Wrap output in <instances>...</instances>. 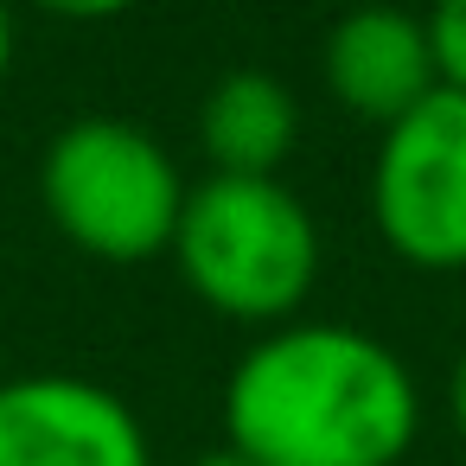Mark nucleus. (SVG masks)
<instances>
[{"instance_id": "nucleus-6", "label": "nucleus", "mask_w": 466, "mask_h": 466, "mask_svg": "<svg viewBox=\"0 0 466 466\" xmlns=\"http://www.w3.org/2000/svg\"><path fill=\"white\" fill-rule=\"evenodd\" d=\"M319 71H326V90L351 116H364L377 128L409 116L441 84L434 46H428V20L396 7V0H358V7H345L326 26Z\"/></svg>"}, {"instance_id": "nucleus-8", "label": "nucleus", "mask_w": 466, "mask_h": 466, "mask_svg": "<svg viewBox=\"0 0 466 466\" xmlns=\"http://www.w3.org/2000/svg\"><path fill=\"white\" fill-rule=\"evenodd\" d=\"M421 20H428V46H434L441 84L447 90H466V0H434Z\"/></svg>"}, {"instance_id": "nucleus-5", "label": "nucleus", "mask_w": 466, "mask_h": 466, "mask_svg": "<svg viewBox=\"0 0 466 466\" xmlns=\"http://www.w3.org/2000/svg\"><path fill=\"white\" fill-rule=\"evenodd\" d=\"M0 466H154V447L109 383L26 370L0 383Z\"/></svg>"}, {"instance_id": "nucleus-4", "label": "nucleus", "mask_w": 466, "mask_h": 466, "mask_svg": "<svg viewBox=\"0 0 466 466\" xmlns=\"http://www.w3.org/2000/svg\"><path fill=\"white\" fill-rule=\"evenodd\" d=\"M370 218L415 268H466V90L434 84L370 160Z\"/></svg>"}, {"instance_id": "nucleus-2", "label": "nucleus", "mask_w": 466, "mask_h": 466, "mask_svg": "<svg viewBox=\"0 0 466 466\" xmlns=\"http://www.w3.org/2000/svg\"><path fill=\"white\" fill-rule=\"evenodd\" d=\"M173 262L224 319L281 326L319 281V224L281 173H205L186 186Z\"/></svg>"}, {"instance_id": "nucleus-9", "label": "nucleus", "mask_w": 466, "mask_h": 466, "mask_svg": "<svg viewBox=\"0 0 466 466\" xmlns=\"http://www.w3.org/2000/svg\"><path fill=\"white\" fill-rule=\"evenodd\" d=\"M33 7L65 14V20H109V14H122V7H135V0H33Z\"/></svg>"}, {"instance_id": "nucleus-1", "label": "nucleus", "mask_w": 466, "mask_h": 466, "mask_svg": "<svg viewBox=\"0 0 466 466\" xmlns=\"http://www.w3.org/2000/svg\"><path fill=\"white\" fill-rule=\"evenodd\" d=\"M415 428V370L345 319H281L224 377V447L256 466H396Z\"/></svg>"}, {"instance_id": "nucleus-3", "label": "nucleus", "mask_w": 466, "mask_h": 466, "mask_svg": "<svg viewBox=\"0 0 466 466\" xmlns=\"http://www.w3.org/2000/svg\"><path fill=\"white\" fill-rule=\"evenodd\" d=\"M39 198L77 249L103 262H147L173 249L186 173L154 128L128 116H71L46 141Z\"/></svg>"}, {"instance_id": "nucleus-7", "label": "nucleus", "mask_w": 466, "mask_h": 466, "mask_svg": "<svg viewBox=\"0 0 466 466\" xmlns=\"http://www.w3.org/2000/svg\"><path fill=\"white\" fill-rule=\"evenodd\" d=\"M294 135H300V103L275 71L237 65L211 77L198 103V147L211 173H281V160L294 154Z\"/></svg>"}, {"instance_id": "nucleus-11", "label": "nucleus", "mask_w": 466, "mask_h": 466, "mask_svg": "<svg viewBox=\"0 0 466 466\" xmlns=\"http://www.w3.org/2000/svg\"><path fill=\"white\" fill-rule=\"evenodd\" d=\"M14 71V0H0V90H7Z\"/></svg>"}, {"instance_id": "nucleus-12", "label": "nucleus", "mask_w": 466, "mask_h": 466, "mask_svg": "<svg viewBox=\"0 0 466 466\" xmlns=\"http://www.w3.org/2000/svg\"><path fill=\"white\" fill-rule=\"evenodd\" d=\"M186 466H256V460H243L237 447H205L198 460H186Z\"/></svg>"}, {"instance_id": "nucleus-10", "label": "nucleus", "mask_w": 466, "mask_h": 466, "mask_svg": "<svg viewBox=\"0 0 466 466\" xmlns=\"http://www.w3.org/2000/svg\"><path fill=\"white\" fill-rule=\"evenodd\" d=\"M447 415H453V434L466 447V351L453 358V377H447Z\"/></svg>"}]
</instances>
